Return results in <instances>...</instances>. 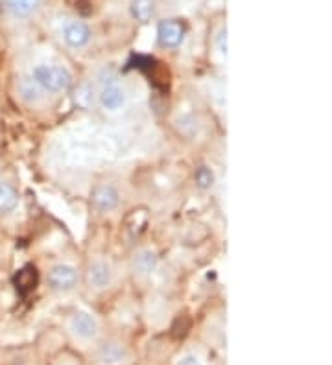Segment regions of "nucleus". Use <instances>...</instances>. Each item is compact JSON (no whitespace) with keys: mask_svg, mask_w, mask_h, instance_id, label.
<instances>
[{"mask_svg":"<svg viewBox=\"0 0 332 365\" xmlns=\"http://www.w3.org/2000/svg\"><path fill=\"white\" fill-rule=\"evenodd\" d=\"M30 81L43 92L59 95V92L69 90V87L72 85V74L61 65L41 63L32 69Z\"/></svg>","mask_w":332,"mask_h":365,"instance_id":"f257e3e1","label":"nucleus"},{"mask_svg":"<svg viewBox=\"0 0 332 365\" xmlns=\"http://www.w3.org/2000/svg\"><path fill=\"white\" fill-rule=\"evenodd\" d=\"M69 332L72 338L81 341V343H91L100 336V323L98 319L89 312H74L69 318L67 323Z\"/></svg>","mask_w":332,"mask_h":365,"instance_id":"f03ea898","label":"nucleus"},{"mask_svg":"<svg viewBox=\"0 0 332 365\" xmlns=\"http://www.w3.org/2000/svg\"><path fill=\"white\" fill-rule=\"evenodd\" d=\"M78 281H80V275H78V270L74 266L59 262L49 270L50 290L58 291V293H70L72 290H76Z\"/></svg>","mask_w":332,"mask_h":365,"instance_id":"7ed1b4c3","label":"nucleus"},{"mask_svg":"<svg viewBox=\"0 0 332 365\" xmlns=\"http://www.w3.org/2000/svg\"><path fill=\"white\" fill-rule=\"evenodd\" d=\"M98 102H100L103 111H120V109H124V106H126V89L120 85V81H118L117 78L109 76V78L103 80L102 87H100Z\"/></svg>","mask_w":332,"mask_h":365,"instance_id":"20e7f679","label":"nucleus"},{"mask_svg":"<svg viewBox=\"0 0 332 365\" xmlns=\"http://www.w3.org/2000/svg\"><path fill=\"white\" fill-rule=\"evenodd\" d=\"M87 282H89L92 290H108L109 286L113 284V268L108 260L98 259L91 262L89 270H87Z\"/></svg>","mask_w":332,"mask_h":365,"instance_id":"39448f33","label":"nucleus"},{"mask_svg":"<svg viewBox=\"0 0 332 365\" xmlns=\"http://www.w3.org/2000/svg\"><path fill=\"white\" fill-rule=\"evenodd\" d=\"M157 39L165 48H177L185 39V26L177 21H163L157 28Z\"/></svg>","mask_w":332,"mask_h":365,"instance_id":"423d86ee","label":"nucleus"},{"mask_svg":"<svg viewBox=\"0 0 332 365\" xmlns=\"http://www.w3.org/2000/svg\"><path fill=\"white\" fill-rule=\"evenodd\" d=\"M63 39L70 48H83L91 41V30L85 22L70 21L63 28Z\"/></svg>","mask_w":332,"mask_h":365,"instance_id":"0eeeda50","label":"nucleus"},{"mask_svg":"<svg viewBox=\"0 0 332 365\" xmlns=\"http://www.w3.org/2000/svg\"><path fill=\"white\" fill-rule=\"evenodd\" d=\"M92 202L100 212H113L120 205V192L115 185H100L94 190Z\"/></svg>","mask_w":332,"mask_h":365,"instance_id":"6e6552de","label":"nucleus"},{"mask_svg":"<svg viewBox=\"0 0 332 365\" xmlns=\"http://www.w3.org/2000/svg\"><path fill=\"white\" fill-rule=\"evenodd\" d=\"M159 266V257L151 249H140L131 259V268L137 277H150Z\"/></svg>","mask_w":332,"mask_h":365,"instance_id":"1a4fd4ad","label":"nucleus"},{"mask_svg":"<svg viewBox=\"0 0 332 365\" xmlns=\"http://www.w3.org/2000/svg\"><path fill=\"white\" fill-rule=\"evenodd\" d=\"M2 4L17 19H28L38 11L41 0H2Z\"/></svg>","mask_w":332,"mask_h":365,"instance_id":"9d476101","label":"nucleus"},{"mask_svg":"<svg viewBox=\"0 0 332 365\" xmlns=\"http://www.w3.org/2000/svg\"><path fill=\"white\" fill-rule=\"evenodd\" d=\"M17 203H19V192L15 186L8 181H0V214L15 211Z\"/></svg>","mask_w":332,"mask_h":365,"instance_id":"9b49d317","label":"nucleus"},{"mask_svg":"<svg viewBox=\"0 0 332 365\" xmlns=\"http://www.w3.org/2000/svg\"><path fill=\"white\" fill-rule=\"evenodd\" d=\"M156 13V0H133L131 15L140 22H148Z\"/></svg>","mask_w":332,"mask_h":365,"instance_id":"f8f14e48","label":"nucleus"},{"mask_svg":"<svg viewBox=\"0 0 332 365\" xmlns=\"http://www.w3.org/2000/svg\"><path fill=\"white\" fill-rule=\"evenodd\" d=\"M126 356V349L120 343H108L103 345L100 350V360L106 364H120Z\"/></svg>","mask_w":332,"mask_h":365,"instance_id":"ddd939ff","label":"nucleus"},{"mask_svg":"<svg viewBox=\"0 0 332 365\" xmlns=\"http://www.w3.org/2000/svg\"><path fill=\"white\" fill-rule=\"evenodd\" d=\"M215 183H216V174L209 168V166H201V168H198V172H196V185H198L201 190H209V188L215 186Z\"/></svg>","mask_w":332,"mask_h":365,"instance_id":"4468645a","label":"nucleus"},{"mask_svg":"<svg viewBox=\"0 0 332 365\" xmlns=\"http://www.w3.org/2000/svg\"><path fill=\"white\" fill-rule=\"evenodd\" d=\"M176 365H205V364L201 362V358H199V356L190 355V352H188V355L181 356V358L177 360Z\"/></svg>","mask_w":332,"mask_h":365,"instance_id":"2eb2a0df","label":"nucleus"},{"mask_svg":"<svg viewBox=\"0 0 332 365\" xmlns=\"http://www.w3.org/2000/svg\"><path fill=\"white\" fill-rule=\"evenodd\" d=\"M218 48H220V52L227 54V32L225 30H222L220 35H218Z\"/></svg>","mask_w":332,"mask_h":365,"instance_id":"dca6fc26","label":"nucleus"}]
</instances>
